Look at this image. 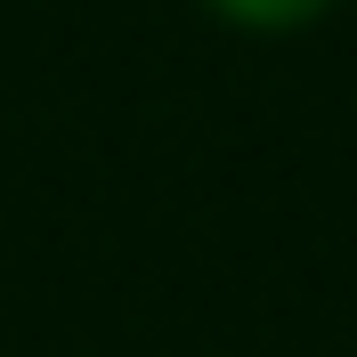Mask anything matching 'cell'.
<instances>
[{"label":"cell","mask_w":357,"mask_h":357,"mask_svg":"<svg viewBox=\"0 0 357 357\" xmlns=\"http://www.w3.org/2000/svg\"><path fill=\"white\" fill-rule=\"evenodd\" d=\"M211 17L244 24V33H301V24H317L333 0H203Z\"/></svg>","instance_id":"1"}]
</instances>
